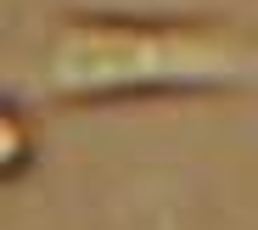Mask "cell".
Returning <instances> with one entry per match:
<instances>
[{"label":"cell","instance_id":"6da1fadb","mask_svg":"<svg viewBox=\"0 0 258 230\" xmlns=\"http://www.w3.org/2000/svg\"><path fill=\"white\" fill-rule=\"evenodd\" d=\"M258 90V23L230 12H112L68 6L39 23L28 101L123 107Z\"/></svg>","mask_w":258,"mask_h":230},{"label":"cell","instance_id":"3957f363","mask_svg":"<svg viewBox=\"0 0 258 230\" xmlns=\"http://www.w3.org/2000/svg\"><path fill=\"white\" fill-rule=\"evenodd\" d=\"M135 230H174V224H163V219H146V224H135Z\"/></svg>","mask_w":258,"mask_h":230},{"label":"cell","instance_id":"7a4b0ae2","mask_svg":"<svg viewBox=\"0 0 258 230\" xmlns=\"http://www.w3.org/2000/svg\"><path fill=\"white\" fill-rule=\"evenodd\" d=\"M34 163H39L34 107H23L17 96H6V107H0V174H6V180H23Z\"/></svg>","mask_w":258,"mask_h":230}]
</instances>
